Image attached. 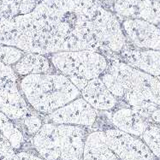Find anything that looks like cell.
I'll return each instance as SVG.
<instances>
[{
	"label": "cell",
	"instance_id": "ba28073f",
	"mask_svg": "<svg viewBox=\"0 0 160 160\" xmlns=\"http://www.w3.org/2000/svg\"><path fill=\"white\" fill-rule=\"evenodd\" d=\"M122 27L131 46L160 51V28L143 19H125Z\"/></svg>",
	"mask_w": 160,
	"mask_h": 160
},
{
	"label": "cell",
	"instance_id": "4fadbf2b",
	"mask_svg": "<svg viewBox=\"0 0 160 160\" xmlns=\"http://www.w3.org/2000/svg\"><path fill=\"white\" fill-rule=\"evenodd\" d=\"M81 96L97 111L113 110L119 101L107 88L100 77L88 81L81 91Z\"/></svg>",
	"mask_w": 160,
	"mask_h": 160
},
{
	"label": "cell",
	"instance_id": "30bf717a",
	"mask_svg": "<svg viewBox=\"0 0 160 160\" xmlns=\"http://www.w3.org/2000/svg\"><path fill=\"white\" fill-rule=\"evenodd\" d=\"M60 141V160H82L88 133L87 127L58 124Z\"/></svg>",
	"mask_w": 160,
	"mask_h": 160
},
{
	"label": "cell",
	"instance_id": "7c38bea8",
	"mask_svg": "<svg viewBox=\"0 0 160 160\" xmlns=\"http://www.w3.org/2000/svg\"><path fill=\"white\" fill-rule=\"evenodd\" d=\"M32 145L37 153L46 160H60V141L58 124L46 122L32 137Z\"/></svg>",
	"mask_w": 160,
	"mask_h": 160
},
{
	"label": "cell",
	"instance_id": "cb8c5ba5",
	"mask_svg": "<svg viewBox=\"0 0 160 160\" xmlns=\"http://www.w3.org/2000/svg\"><path fill=\"white\" fill-rule=\"evenodd\" d=\"M69 80L73 82V84H74L80 91H82V89L85 88L86 85H87V83L88 82V80L81 78V77H78V76H69Z\"/></svg>",
	"mask_w": 160,
	"mask_h": 160
},
{
	"label": "cell",
	"instance_id": "8fae6325",
	"mask_svg": "<svg viewBox=\"0 0 160 160\" xmlns=\"http://www.w3.org/2000/svg\"><path fill=\"white\" fill-rule=\"evenodd\" d=\"M111 57L153 76L160 75V51L137 49L128 46L120 54Z\"/></svg>",
	"mask_w": 160,
	"mask_h": 160
},
{
	"label": "cell",
	"instance_id": "44dd1931",
	"mask_svg": "<svg viewBox=\"0 0 160 160\" xmlns=\"http://www.w3.org/2000/svg\"><path fill=\"white\" fill-rule=\"evenodd\" d=\"M16 153L9 141L0 132V160H13Z\"/></svg>",
	"mask_w": 160,
	"mask_h": 160
},
{
	"label": "cell",
	"instance_id": "484cf974",
	"mask_svg": "<svg viewBox=\"0 0 160 160\" xmlns=\"http://www.w3.org/2000/svg\"><path fill=\"white\" fill-rule=\"evenodd\" d=\"M158 81H159V82H160V75H159V76H158Z\"/></svg>",
	"mask_w": 160,
	"mask_h": 160
},
{
	"label": "cell",
	"instance_id": "9a60e30c",
	"mask_svg": "<svg viewBox=\"0 0 160 160\" xmlns=\"http://www.w3.org/2000/svg\"><path fill=\"white\" fill-rule=\"evenodd\" d=\"M82 160L121 159L108 146L105 131H93L87 136Z\"/></svg>",
	"mask_w": 160,
	"mask_h": 160
},
{
	"label": "cell",
	"instance_id": "5b68a950",
	"mask_svg": "<svg viewBox=\"0 0 160 160\" xmlns=\"http://www.w3.org/2000/svg\"><path fill=\"white\" fill-rule=\"evenodd\" d=\"M93 33L103 50L118 55L128 46V40L122 23L114 14L99 6L92 19Z\"/></svg>",
	"mask_w": 160,
	"mask_h": 160
},
{
	"label": "cell",
	"instance_id": "d6986e66",
	"mask_svg": "<svg viewBox=\"0 0 160 160\" xmlns=\"http://www.w3.org/2000/svg\"><path fill=\"white\" fill-rule=\"evenodd\" d=\"M36 113L38 112L33 111V112H31L30 114L22 118V120H19L22 122V127L24 128L27 134L32 137L39 132V129L44 124L43 120L40 118L39 115H37Z\"/></svg>",
	"mask_w": 160,
	"mask_h": 160
},
{
	"label": "cell",
	"instance_id": "3957f363",
	"mask_svg": "<svg viewBox=\"0 0 160 160\" xmlns=\"http://www.w3.org/2000/svg\"><path fill=\"white\" fill-rule=\"evenodd\" d=\"M19 88L28 105L45 116L81 96V91L69 77L58 72L22 76Z\"/></svg>",
	"mask_w": 160,
	"mask_h": 160
},
{
	"label": "cell",
	"instance_id": "5bb4252c",
	"mask_svg": "<svg viewBox=\"0 0 160 160\" xmlns=\"http://www.w3.org/2000/svg\"><path fill=\"white\" fill-rule=\"evenodd\" d=\"M111 122L119 130L141 137L150 120L146 119L133 108L128 106L115 111L111 116Z\"/></svg>",
	"mask_w": 160,
	"mask_h": 160
},
{
	"label": "cell",
	"instance_id": "6da1fadb",
	"mask_svg": "<svg viewBox=\"0 0 160 160\" xmlns=\"http://www.w3.org/2000/svg\"><path fill=\"white\" fill-rule=\"evenodd\" d=\"M98 0H41L29 14L0 21V44L49 55L104 51L93 33Z\"/></svg>",
	"mask_w": 160,
	"mask_h": 160
},
{
	"label": "cell",
	"instance_id": "d4e9b609",
	"mask_svg": "<svg viewBox=\"0 0 160 160\" xmlns=\"http://www.w3.org/2000/svg\"><path fill=\"white\" fill-rule=\"evenodd\" d=\"M150 122H155V123H159L160 124V107L158 108L157 110L152 113L150 118Z\"/></svg>",
	"mask_w": 160,
	"mask_h": 160
},
{
	"label": "cell",
	"instance_id": "9c48e42d",
	"mask_svg": "<svg viewBox=\"0 0 160 160\" xmlns=\"http://www.w3.org/2000/svg\"><path fill=\"white\" fill-rule=\"evenodd\" d=\"M114 10L126 19H143L160 25V0H115Z\"/></svg>",
	"mask_w": 160,
	"mask_h": 160
},
{
	"label": "cell",
	"instance_id": "7402d4cb",
	"mask_svg": "<svg viewBox=\"0 0 160 160\" xmlns=\"http://www.w3.org/2000/svg\"><path fill=\"white\" fill-rule=\"evenodd\" d=\"M41 0H20L19 15H26L33 11Z\"/></svg>",
	"mask_w": 160,
	"mask_h": 160
},
{
	"label": "cell",
	"instance_id": "e0dca14e",
	"mask_svg": "<svg viewBox=\"0 0 160 160\" xmlns=\"http://www.w3.org/2000/svg\"><path fill=\"white\" fill-rule=\"evenodd\" d=\"M154 156L160 160V124L150 122L141 136Z\"/></svg>",
	"mask_w": 160,
	"mask_h": 160
},
{
	"label": "cell",
	"instance_id": "7a4b0ae2",
	"mask_svg": "<svg viewBox=\"0 0 160 160\" xmlns=\"http://www.w3.org/2000/svg\"><path fill=\"white\" fill-rule=\"evenodd\" d=\"M107 58V70L114 75L120 86L118 99L122 100L143 118L150 120L152 113L160 107V82L158 77L118 58Z\"/></svg>",
	"mask_w": 160,
	"mask_h": 160
},
{
	"label": "cell",
	"instance_id": "603a6c76",
	"mask_svg": "<svg viewBox=\"0 0 160 160\" xmlns=\"http://www.w3.org/2000/svg\"><path fill=\"white\" fill-rule=\"evenodd\" d=\"M13 160H46L40 157L39 154L36 152H29L26 151H22V152H17L16 155L14 156Z\"/></svg>",
	"mask_w": 160,
	"mask_h": 160
},
{
	"label": "cell",
	"instance_id": "ac0fdd59",
	"mask_svg": "<svg viewBox=\"0 0 160 160\" xmlns=\"http://www.w3.org/2000/svg\"><path fill=\"white\" fill-rule=\"evenodd\" d=\"M25 52L17 48L16 46H0V61L4 62L5 64L10 66H14L17 62H19L21 58L25 55Z\"/></svg>",
	"mask_w": 160,
	"mask_h": 160
},
{
	"label": "cell",
	"instance_id": "277c9868",
	"mask_svg": "<svg viewBox=\"0 0 160 160\" xmlns=\"http://www.w3.org/2000/svg\"><path fill=\"white\" fill-rule=\"evenodd\" d=\"M47 56L57 72L88 81L100 77L109 66L107 57L93 50L61 52Z\"/></svg>",
	"mask_w": 160,
	"mask_h": 160
},
{
	"label": "cell",
	"instance_id": "8992f818",
	"mask_svg": "<svg viewBox=\"0 0 160 160\" xmlns=\"http://www.w3.org/2000/svg\"><path fill=\"white\" fill-rule=\"evenodd\" d=\"M105 133L108 146L121 160H159L141 137L116 128H108Z\"/></svg>",
	"mask_w": 160,
	"mask_h": 160
},
{
	"label": "cell",
	"instance_id": "52a82bcc",
	"mask_svg": "<svg viewBox=\"0 0 160 160\" xmlns=\"http://www.w3.org/2000/svg\"><path fill=\"white\" fill-rule=\"evenodd\" d=\"M98 117V111L82 96L46 116V120L56 124L92 127Z\"/></svg>",
	"mask_w": 160,
	"mask_h": 160
},
{
	"label": "cell",
	"instance_id": "4316f807",
	"mask_svg": "<svg viewBox=\"0 0 160 160\" xmlns=\"http://www.w3.org/2000/svg\"><path fill=\"white\" fill-rule=\"evenodd\" d=\"M0 46H1V44H0Z\"/></svg>",
	"mask_w": 160,
	"mask_h": 160
},
{
	"label": "cell",
	"instance_id": "2e32d148",
	"mask_svg": "<svg viewBox=\"0 0 160 160\" xmlns=\"http://www.w3.org/2000/svg\"><path fill=\"white\" fill-rule=\"evenodd\" d=\"M12 67L16 73L21 77L28 75L57 72L49 57L39 53L26 52L19 62H17Z\"/></svg>",
	"mask_w": 160,
	"mask_h": 160
},
{
	"label": "cell",
	"instance_id": "ffe728a7",
	"mask_svg": "<svg viewBox=\"0 0 160 160\" xmlns=\"http://www.w3.org/2000/svg\"><path fill=\"white\" fill-rule=\"evenodd\" d=\"M18 76L12 66L7 65L0 61V84L7 82H18Z\"/></svg>",
	"mask_w": 160,
	"mask_h": 160
}]
</instances>
